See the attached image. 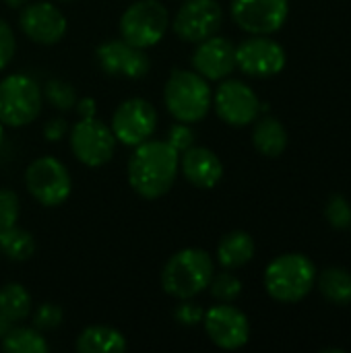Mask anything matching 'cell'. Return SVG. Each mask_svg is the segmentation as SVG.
Wrapping results in <instances>:
<instances>
[{
	"label": "cell",
	"mask_w": 351,
	"mask_h": 353,
	"mask_svg": "<svg viewBox=\"0 0 351 353\" xmlns=\"http://www.w3.org/2000/svg\"><path fill=\"white\" fill-rule=\"evenodd\" d=\"M180 170V153L168 141H145L128 159V182L145 199L163 196Z\"/></svg>",
	"instance_id": "obj_1"
},
{
	"label": "cell",
	"mask_w": 351,
	"mask_h": 353,
	"mask_svg": "<svg viewBox=\"0 0 351 353\" xmlns=\"http://www.w3.org/2000/svg\"><path fill=\"white\" fill-rule=\"evenodd\" d=\"M213 273V259L205 250L186 248L176 252L166 263L161 273V285L170 296L178 300H190L209 288Z\"/></svg>",
	"instance_id": "obj_2"
},
{
	"label": "cell",
	"mask_w": 351,
	"mask_h": 353,
	"mask_svg": "<svg viewBox=\"0 0 351 353\" xmlns=\"http://www.w3.org/2000/svg\"><path fill=\"white\" fill-rule=\"evenodd\" d=\"M168 112L178 122H199L207 116L213 93L205 77H201L197 70H174L166 83L163 93Z\"/></svg>",
	"instance_id": "obj_3"
},
{
	"label": "cell",
	"mask_w": 351,
	"mask_h": 353,
	"mask_svg": "<svg viewBox=\"0 0 351 353\" xmlns=\"http://www.w3.org/2000/svg\"><path fill=\"white\" fill-rule=\"evenodd\" d=\"M317 281V269L304 254L290 252L277 256L265 271V288L277 302H300L310 294Z\"/></svg>",
	"instance_id": "obj_4"
},
{
	"label": "cell",
	"mask_w": 351,
	"mask_h": 353,
	"mask_svg": "<svg viewBox=\"0 0 351 353\" xmlns=\"http://www.w3.org/2000/svg\"><path fill=\"white\" fill-rule=\"evenodd\" d=\"M170 12L159 0H139L130 4L120 19V35L137 48L159 43L168 31Z\"/></svg>",
	"instance_id": "obj_5"
},
{
	"label": "cell",
	"mask_w": 351,
	"mask_h": 353,
	"mask_svg": "<svg viewBox=\"0 0 351 353\" xmlns=\"http://www.w3.org/2000/svg\"><path fill=\"white\" fill-rule=\"evenodd\" d=\"M41 112V89L25 74H10L0 83V122L27 126Z\"/></svg>",
	"instance_id": "obj_6"
},
{
	"label": "cell",
	"mask_w": 351,
	"mask_h": 353,
	"mask_svg": "<svg viewBox=\"0 0 351 353\" xmlns=\"http://www.w3.org/2000/svg\"><path fill=\"white\" fill-rule=\"evenodd\" d=\"M29 194L43 207H58L70 194V174L56 157H39L25 172Z\"/></svg>",
	"instance_id": "obj_7"
},
{
	"label": "cell",
	"mask_w": 351,
	"mask_h": 353,
	"mask_svg": "<svg viewBox=\"0 0 351 353\" xmlns=\"http://www.w3.org/2000/svg\"><path fill=\"white\" fill-rule=\"evenodd\" d=\"M70 149L81 163L99 168L112 159L116 137L103 122L95 118H81V122H77L70 130Z\"/></svg>",
	"instance_id": "obj_8"
},
{
	"label": "cell",
	"mask_w": 351,
	"mask_h": 353,
	"mask_svg": "<svg viewBox=\"0 0 351 353\" xmlns=\"http://www.w3.org/2000/svg\"><path fill=\"white\" fill-rule=\"evenodd\" d=\"M155 126H157L155 108L147 99L132 97L118 105L110 128H112L116 141H120L128 147H137L151 139V134L155 132Z\"/></svg>",
	"instance_id": "obj_9"
},
{
	"label": "cell",
	"mask_w": 351,
	"mask_h": 353,
	"mask_svg": "<svg viewBox=\"0 0 351 353\" xmlns=\"http://www.w3.org/2000/svg\"><path fill=\"white\" fill-rule=\"evenodd\" d=\"M223 12L215 0H186L174 19V31L178 37L199 43L217 33L221 27Z\"/></svg>",
	"instance_id": "obj_10"
},
{
	"label": "cell",
	"mask_w": 351,
	"mask_h": 353,
	"mask_svg": "<svg viewBox=\"0 0 351 353\" xmlns=\"http://www.w3.org/2000/svg\"><path fill=\"white\" fill-rule=\"evenodd\" d=\"M288 0H234L232 17L248 33L269 35L283 27L288 19Z\"/></svg>",
	"instance_id": "obj_11"
},
{
	"label": "cell",
	"mask_w": 351,
	"mask_h": 353,
	"mask_svg": "<svg viewBox=\"0 0 351 353\" xmlns=\"http://www.w3.org/2000/svg\"><path fill=\"white\" fill-rule=\"evenodd\" d=\"M205 331L209 339L221 347V350H240L248 343L250 337V325L242 310L219 304L205 312Z\"/></svg>",
	"instance_id": "obj_12"
},
{
	"label": "cell",
	"mask_w": 351,
	"mask_h": 353,
	"mask_svg": "<svg viewBox=\"0 0 351 353\" xmlns=\"http://www.w3.org/2000/svg\"><path fill=\"white\" fill-rule=\"evenodd\" d=\"M236 66L250 77H273L283 70L285 52L275 39L254 35L236 48Z\"/></svg>",
	"instance_id": "obj_13"
},
{
	"label": "cell",
	"mask_w": 351,
	"mask_h": 353,
	"mask_svg": "<svg viewBox=\"0 0 351 353\" xmlns=\"http://www.w3.org/2000/svg\"><path fill=\"white\" fill-rule=\"evenodd\" d=\"M217 116L232 126H246L259 118L261 101L257 93L242 81H225L219 85L215 97Z\"/></svg>",
	"instance_id": "obj_14"
},
{
	"label": "cell",
	"mask_w": 351,
	"mask_h": 353,
	"mask_svg": "<svg viewBox=\"0 0 351 353\" xmlns=\"http://www.w3.org/2000/svg\"><path fill=\"white\" fill-rule=\"evenodd\" d=\"M97 62L108 74L126 79H143L151 68V60L145 50L124 39H110L101 43L97 48Z\"/></svg>",
	"instance_id": "obj_15"
},
{
	"label": "cell",
	"mask_w": 351,
	"mask_h": 353,
	"mask_svg": "<svg viewBox=\"0 0 351 353\" xmlns=\"http://www.w3.org/2000/svg\"><path fill=\"white\" fill-rule=\"evenodd\" d=\"M23 33L43 46L58 43L66 33V17L50 2H33L21 12Z\"/></svg>",
	"instance_id": "obj_16"
},
{
	"label": "cell",
	"mask_w": 351,
	"mask_h": 353,
	"mask_svg": "<svg viewBox=\"0 0 351 353\" xmlns=\"http://www.w3.org/2000/svg\"><path fill=\"white\" fill-rule=\"evenodd\" d=\"M192 66L207 81L225 79L236 68V48L230 39L211 35L199 41L192 56Z\"/></svg>",
	"instance_id": "obj_17"
},
{
	"label": "cell",
	"mask_w": 351,
	"mask_h": 353,
	"mask_svg": "<svg viewBox=\"0 0 351 353\" xmlns=\"http://www.w3.org/2000/svg\"><path fill=\"white\" fill-rule=\"evenodd\" d=\"M180 170L184 178L197 188H213L223 176V165L219 157L205 147L186 149L180 157Z\"/></svg>",
	"instance_id": "obj_18"
},
{
	"label": "cell",
	"mask_w": 351,
	"mask_h": 353,
	"mask_svg": "<svg viewBox=\"0 0 351 353\" xmlns=\"http://www.w3.org/2000/svg\"><path fill=\"white\" fill-rule=\"evenodd\" d=\"M77 350L81 353H122L126 352V339L112 327H87L79 339Z\"/></svg>",
	"instance_id": "obj_19"
},
{
	"label": "cell",
	"mask_w": 351,
	"mask_h": 353,
	"mask_svg": "<svg viewBox=\"0 0 351 353\" xmlns=\"http://www.w3.org/2000/svg\"><path fill=\"white\" fill-rule=\"evenodd\" d=\"M254 256V240L246 232H232L217 246V261L223 269H240Z\"/></svg>",
	"instance_id": "obj_20"
},
{
	"label": "cell",
	"mask_w": 351,
	"mask_h": 353,
	"mask_svg": "<svg viewBox=\"0 0 351 353\" xmlns=\"http://www.w3.org/2000/svg\"><path fill=\"white\" fill-rule=\"evenodd\" d=\"M252 141H254V147L263 155L277 157L288 147V132H285L283 124L277 118H263L254 126Z\"/></svg>",
	"instance_id": "obj_21"
},
{
	"label": "cell",
	"mask_w": 351,
	"mask_h": 353,
	"mask_svg": "<svg viewBox=\"0 0 351 353\" xmlns=\"http://www.w3.org/2000/svg\"><path fill=\"white\" fill-rule=\"evenodd\" d=\"M321 294L335 304H351V273L339 267L327 269L319 279Z\"/></svg>",
	"instance_id": "obj_22"
},
{
	"label": "cell",
	"mask_w": 351,
	"mask_h": 353,
	"mask_svg": "<svg viewBox=\"0 0 351 353\" xmlns=\"http://www.w3.org/2000/svg\"><path fill=\"white\" fill-rule=\"evenodd\" d=\"M0 312L12 323L25 321L31 314V296L19 283H8L0 290Z\"/></svg>",
	"instance_id": "obj_23"
},
{
	"label": "cell",
	"mask_w": 351,
	"mask_h": 353,
	"mask_svg": "<svg viewBox=\"0 0 351 353\" xmlns=\"http://www.w3.org/2000/svg\"><path fill=\"white\" fill-rule=\"evenodd\" d=\"M0 252L10 261H27L35 252V240L29 232L12 225L0 232Z\"/></svg>",
	"instance_id": "obj_24"
},
{
	"label": "cell",
	"mask_w": 351,
	"mask_h": 353,
	"mask_svg": "<svg viewBox=\"0 0 351 353\" xmlns=\"http://www.w3.org/2000/svg\"><path fill=\"white\" fill-rule=\"evenodd\" d=\"M2 347L8 353H46L48 343L41 337V333L33 327H19L10 329L8 335L2 339Z\"/></svg>",
	"instance_id": "obj_25"
},
{
	"label": "cell",
	"mask_w": 351,
	"mask_h": 353,
	"mask_svg": "<svg viewBox=\"0 0 351 353\" xmlns=\"http://www.w3.org/2000/svg\"><path fill=\"white\" fill-rule=\"evenodd\" d=\"M209 290H211V296L217 302L230 304V302H234L242 294V281L236 275H232V273H217V275L213 273Z\"/></svg>",
	"instance_id": "obj_26"
},
{
	"label": "cell",
	"mask_w": 351,
	"mask_h": 353,
	"mask_svg": "<svg viewBox=\"0 0 351 353\" xmlns=\"http://www.w3.org/2000/svg\"><path fill=\"white\" fill-rule=\"evenodd\" d=\"M43 95L46 99L60 112H68L77 105V93L72 89V85L64 83V81H48L43 87Z\"/></svg>",
	"instance_id": "obj_27"
},
{
	"label": "cell",
	"mask_w": 351,
	"mask_h": 353,
	"mask_svg": "<svg viewBox=\"0 0 351 353\" xmlns=\"http://www.w3.org/2000/svg\"><path fill=\"white\" fill-rule=\"evenodd\" d=\"M325 215H327L329 223L337 230H345L351 225V207L348 199L341 194L331 196V201L327 203Z\"/></svg>",
	"instance_id": "obj_28"
},
{
	"label": "cell",
	"mask_w": 351,
	"mask_h": 353,
	"mask_svg": "<svg viewBox=\"0 0 351 353\" xmlns=\"http://www.w3.org/2000/svg\"><path fill=\"white\" fill-rule=\"evenodd\" d=\"M19 196L8 190L0 188V232L12 228L19 219Z\"/></svg>",
	"instance_id": "obj_29"
},
{
	"label": "cell",
	"mask_w": 351,
	"mask_h": 353,
	"mask_svg": "<svg viewBox=\"0 0 351 353\" xmlns=\"http://www.w3.org/2000/svg\"><path fill=\"white\" fill-rule=\"evenodd\" d=\"M62 325V308L56 304H41L33 314V327L37 331H52Z\"/></svg>",
	"instance_id": "obj_30"
},
{
	"label": "cell",
	"mask_w": 351,
	"mask_h": 353,
	"mask_svg": "<svg viewBox=\"0 0 351 353\" xmlns=\"http://www.w3.org/2000/svg\"><path fill=\"white\" fill-rule=\"evenodd\" d=\"M168 143H170L178 153H184V151H186V149H190V147H192V143H194V130H192L186 122L174 124V126L170 128Z\"/></svg>",
	"instance_id": "obj_31"
},
{
	"label": "cell",
	"mask_w": 351,
	"mask_h": 353,
	"mask_svg": "<svg viewBox=\"0 0 351 353\" xmlns=\"http://www.w3.org/2000/svg\"><path fill=\"white\" fill-rule=\"evenodd\" d=\"M176 321L184 327H194V325H201L203 319H205V310L194 304V302H184L176 308Z\"/></svg>",
	"instance_id": "obj_32"
},
{
	"label": "cell",
	"mask_w": 351,
	"mask_h": 353,
	"mask_svg": "<svg viewBox=\"0 0 351 353\" xmlns=\"http://www.w3.org/2000/svg\"><path fill=\"white\" fill-rule=\"evenodd\" d=\"M12 56H14V33L8 27V23L0 19V70L12 60Z\"/></svg>",
	"instance_id": "obj_33"
},
{
	"label": "cell",
	"mask_w": 351,
	"mask_h": 353,
	"mask_svg": "<svg viewBox=\"0 0 351 353\" xmlns=\"http://www.w3.org/2000/svg\"><path fill=\"white\" fill-rule=\"evenodd\" d=\"M66 132H68V124H66L64 118H54V120L46 122V126H43V137L50 143L62 141L66 137Z\"/></svg>",
	"instance_id": "obj_34"
},
{
	"label": "cell",
	"mask_w": 351,
	"mask_h": 353,
	"mask_svg": "<svg viewBox=\"0 0 351 353\" xmlns=\"http://www.w3.org/2000/svg\"><path fill=\"white\" fill-rule=\"evenodd\" d=\"M77 110L81 114V118H95V101L91 97H85L81 101H77Z\"/></svg>",
	"instance_id": "obj_35"
},
{
	"label": "cell",
	"mask_w": 351,
	"mask_h": 353,
	"mask_svg": "<svg viewBox=\"0 0 351 353\" xmlns=\"http://www.w3.org/2000/svg\"><path fill=\"white\" fill-rule=\"evenodd\" d=\"M12 327H14V323H12L6 314H2V312H0V341L8 335V331H10Z\"/></svg>",
	"instance_id": "obj_36"
},
{
	"label": "cell",
	"mask_w": 351,
	"mask_h": 353,
	"mask_svg": "<svg viewBox=\"0 0 351 353\" xmlns=\"http://www.w3.org/2000/svg\"><path fill=\"white\" fill-rule=\"evenodd\" d=\"M6 2V6H10V8H19V6H23L27 0H4Z\"/></svg>",
	"instance_id": "obj_37"
},
{
	"label": "cell",
	"mask_w": 351,
	"mask_h": 353,
	"mask_svg": "<svg viewBox=\"0 0 351 353\" xmlns=\"http://www.w3.org/2000/svg\"><path fill=\"white\" fill-rule=\"evenodd\" d=\"M2 139H4V130H2V122H0V145H2Z\"/></svg>",
	"instance_id": "obj_38"
}]
</instances>
